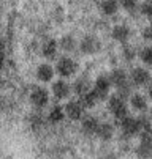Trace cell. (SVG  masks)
<instances>
[{
    "label": "cell",
    "mask_w": 152,
    "mask_h": 159,
    "mask_svg": "<svg viewBox=\"0 0 152 159\" xmlns=\"http://www.w3.org/2000/svg\"><path fill=\"white\" fill-rule=\"evenodd\" d=\"M110 80H111V85L117 90V95L120 96H127L130 95V88H132V82H130V77L122 71V70H114L111 74H110Z\"/></svg>",
    "instance_id": "cell-1"
},
{
    "label": "cell",
    "mask_w": 152,
    "mask_h": 159,
    "mask_svg": "<svg viewBox=\"0 0 152 159\" xmlns=\"http://www.w3.org/2000/svg\"><path fill=\"white\" fill-rule=\"evenodd\" d=\"M108 109L117 120H122L125 117H128V110H127V102L124 99V96L120 95H114L108 101Z\"/></svg>",
    "instance_id": "cell-2"
},
{
    "label": "cell",
    "mask_w": 152,
    "mask_h": 159,
    "mask_svg": "<svg viewBox=\"0 0 152 159\" xmlns=\"http://www.w3.org/2000/svg\"><path fill=\"white\" fill-rule=\"evenodd\" d=\"M56 71L60 77H70L78 71V63L70 57H62L56 65Z\"/></svg>",
    "instance_id": "cell-3"
},
{
    "label": "cell",
    "mask_w": 152,
    "mask_h": 159,
    "mask_svg": "<svg viewBox=\"0 0 152 159\" xmlns=\"http://www.w3.org/2000/svg\"><path fill=\"white\" fill-rule=\"evenodd\" d=\"M138 156L143 159H149L152 157V131H143L141 137H140V143H138V150H136Z\"/></svg>",
    "instance_id": "cell-4"
},
{
    "label": "cell",
    "mask_w": 152,
    "mask_h": 159,
    "mask_svg": "<svg viewBox=\"0 0 152 159\" xmlns=\"http://www.w3.org/2000/svg\"><path fill=\"white\" fill-rule=\"evenodd\" d=\"M63 110H65V115H67L70 120L75 121V120H81L82 118L86 106L82 104L81 99H71V101H68L67 104H65Z\"/></svg>",
    "instance_id": "cell-5"
},
{
    "label": "cell",
    "mask_w": 152,
    "mask_h": 159,
    "mask_svg": "<svg viewBox=\"0 0 152 159\" xmlns=\"http://www.w3.org/2000/svg\"><path fill=\"white\" fill-rule=\"evenodd\" d=\"M120 128H122V132L125 135H136V134L143 132L141 120L140 118H133V117L122 118L120 120Z\"/></svg>",
    "instance_id": "cell-6"
},
{
    "label": "cell",
    "mask_w": 152,
    "mask_h": 159,
    "mask_svg": "<svg viewBox=\"0 0 152 159\" xmlns=\"http://www.w3.org/2000/svg\"><path fill=\"white\" fill-rule=\"evenodd\" d=\"M100 48H101V43H100V39H98L97 36H94V35L84 36V38L81 39V43H79V49H81L82 54H89V55L97 54V52L100 51Z\"/></svg>",
    "instance_id": "cell-7"
},
{
    "label": "cell",
    "mask_w": 152,
    "mask_h": 159,
    "mask_svg": "<svg viewBox=\"0 0 152 159\" xmlns=\"http://www.w3.org/2000/svg\"><path fill=\"white\" fill-rule=\"evenodd\" d=\"M30 102L35 107H38V109L48 106V102H49V93H48V90L43 88V87H35L32 92H30Z\"/></svg>",
    "instance_id": "cell-8"
},
{
    "label": "cell",
    "mask_w": 152,
    "mask_h": 159,
    "mask_svg": "<svg viewBox=\"0 0 152 159\" xmlns=\"http://www.w3.org/2000/svg\"><path fill=\"white\" fill-rule=\"evenodd\" d=\"M111 87H113V85H111L110 77H106V76H100V77L95 80V84H94L92 90L95 92V95L98 96V99H106V98H108V95H110Z\"/></svg>",
    "instance_id": "cell-9"
},
{
    "label": "cell",
    "mask_w": 152,
    "mask_h": 159,
    "mask_svg": "<svg viewBox=\"0 0 152 159\" xmlns=\"http://www.w3.org/2000/svg\"><path fill=\"white\" fill-rule=\"evenodd\" d=\"M130 82L135 87H144V85L150 84V73L146 68H135L130 73Z\"/></svg>",
    "instance_id": "cell-10"
},
{
    "label": "cell",
    "mask_w": 152,
    "mask_h": 159,
    "mask_svg": "<svg viewBox=\"0 0 152 159\" xmlns=\"http://www.w3.org/2000/svg\"><path fill=\"white\" fill-rule=\"evenodd\" d=\"M71 93V87L70 84H67L65 80H57L54 82L52 85V95L56 99H65V98H68Z\"/></svg>",
    "instance_id": "cell-11"
},
{
    "label": "cell",
    "mask_w": 152,
    "mask_h": 159,
    "mask_svg": "<svg viewBox=\"0 0 152 159\" xmlns=\"http://www.w3.org/2000/svg\"><path fill=\"white\" fill-rule=\"evenodd\" d=\"M54 74H56V70L49 63H41L37 68V79L40 82H51Z\"/></svg>",
    "instance_id": "cell-12"
},
{
    "label": "cell",
    "mask_w": 152,
    "mask_h": 159,
    "mask_svg": "<svg viewBox=\"0 0 152 159\" xmlns=\"http://www.w3.org/2000/svg\"><path fill=\"white\" fill-rule=\"evenodd\" d=\"M59 43L57 41H54V39H48L45 44L41 46V54H43V57H46V58H54L56 55H57V52H59Z\"/></svg>",
    "instance_id": "cell-13"
},
{
    "label": "cell",
    "mask_w": 152,
    "mask_h": 159,
    "mask_svg": "<svg viewBox=\"0 0 152 159\" xmlns=\"http://www.w3.org/2000/svg\"><path fill=\"white\" fill-rule=\"evenodd\" d=\"M91 90H92L91 80L86 79V77H81V79H78V80L73 84V92H75L78 96H82V95H86V93H89Z\"/></svg>",
    "instance_id": "cell-14"
},
{
    "label": "cell",
    "mask_w": 152,
    "mask_h": 159,
    "mask_svg": "<svg viewBox=\"0 0 152 159\" xmlns=\"http://www.w3.org/2000/svg\"><path fill=\"white\" fill-rule=\"evenodd\" d=\"M119 2L117 0H103L101 5H100V11L105 14V16H114L119 10Z\"/></svg>",
    "instance_id": "cell-15"
},
{
    "label": "cell",
    "mask_w": 152,
    "mask_h": 159,
    "mask_svg": "<svg viewBox=\"0 0 152 159\" xmlns=\"http://www.w3.org/2000/svg\"><path fill=\"white\" fill-rule=\"evenodd\" d=\"M130 27H127V25H124V24H120V25H116L114 29H113V38L116 39V41H119V43H125L128 38H130Z\"/></svg>",
    "instance_id": "cell-16"
},
{
    "label": "cell",
    "mask_w": 152,
    "mask_h": 159,
    "mask_svg": "<svg viewBox=\"0 0 152 159\" xmlns=\"http://www.w3.org/2000/svg\"><path fill=\"white\" fill-rule=\"evenodd\" d=\"M130 106H132L136 112H144L147 109V98L136 93V95H132L130 98Z\"/></svg>",
    "instance_id": "cell-17"
},
{
    "label": "cell",
    "mask_w": 152,
    "mask_h": 159,
    "mask_svg": "<svg viewBox=\"0 0 152 159\" xmlns=\"http://www.w3.org/2000/svg\"><path fill=\"white\" fill-rule=\"evenodd\" d=\"M81 126H82V131H84L86 134H97L100 123H98V120L94 118V117H86V118L82 120Z\"/></svg>",
    "instance_id": "cell-18"
},
{
    "label": "cell",
    "mask_w": 152,
    "mask_h": 159,
    "mask_svg": "<svg viewBox=\"0 0 152 159\" xmlns=\"http://www.w3.org/2000/svg\"><path fill=\"white\" fill-rule=\"evenodd\" d=\"M76 46H78V43H76V39H75L71 35H65V36H62L60 41H59V48H60L62 51H65V52L75 51Z\"/></svg>",
    "instance_id": "cell-19"
},
{
    "label": "cell",
    "mask_w": 152,
    "mask_h": 159,
    "mask_svg": "<svg viewBox=\"0 0 152 159\" xmlns=\"http://www.w3.org/2000/svg\"><path fill=\"white\" fill-rule=\"evenodd\" d=\"M97 135L103 140H110L113 135H114V128L111 123H100L98 126V131H97Z\"/></svg>",
    "instance_id": "cell-20"
},
{
    "label": "cell",
    "mask_w": 152,
    "mask_h": 159,
    "mask_svg": "<svg viewBox=\"0 0 152 159\" xmlns=\"http://www.w3.org/2000/svg\"><path fill=\"white\" fill-rule=\"evenodd\" d=\"M63 117H65V110H63V107H60V106L51 107V110H49V113H48V118H49V121H52V123H60V121L63 120Z\"/></svg>",
    "instance_id": "cell-21"
},
{
    "label": "cell",
    "mask_w": 152,
    "mask_h": 159,
    "mask_svg": "<svg viewBox=\"0 0 152 159\" xmlns=\"http://www.w3.org/2000/svg\"><path fill=\"white\" fill-rule=\"evenodd\" d=\"M79 99L82 101V104L86 106V107H94L100 99H98V96L95 95V92L94 90H91L89 93H86V95H82V96H79Z\"/></svg>",
    "instance_id": "cell-22"
},
{
    "label": "cell",
    "mask_w": 152,
    "mask_h": 159,
    "mask_svg": "<svg viewBox=\"0 0 152 159\" xmlns=\"http://www.w3.org/2000/svg\"><path fill=\"white\" fill-rule=\"evenodd\" d=\"M140 58H141V61H143L144 65L152 66V46L143 48L141 52H140Z\"/></svg>",
    "instance_id": "cell-23"
},
{
    "label": "cell",
    "mask_w": 152,
    "mask_h": 159,
    "mask_svg": "<svg viewBox=\"0 0 152 159\" xmlns=\"http://www.w3.org/2000/svg\"><path fill=\"white\" fill-rule=\"evenodd\" d=\"M140 13L144 17L152 19V0H144V2L140 5Z\"/></svg>",
    "instance_id": "cell-24"
},
{
    "label": "cell",
    "mask_w": 152,
    "mask_h": 159,
    "mask_svg": "<svg viewBox=\"0 0 152 159\" xmlns=\"http://www.w3.org/2000/svg\"><path fill=\"white\" fill-rule=\"evenodd\" d=\"M119 2V5L124 8V10H127V11H133L136 7H138V0H117Z\"/></svg>",
    "instance_id": "cell-25"
},
{
    "label": "cell",
    "mask_w": 152,
    "mask_h": 159,
    "mask_svg": "<svg viewBox=\"0 0 152 159\" xmlns=\"http://www.w3.org/2000/svg\"><path fill=\"white\" fill-rule=\"evenodd\" d=\"M143 38L146 41H150L152 43V24H149L144 30H143Z\"/></svg>",
    "instance_id": "cell-26"
},
{
    "label": "cell",
    "mask_w": 152,
    "mask_h": 159,
    "mask_svg": "<svg viewBox=\"0 0 152 159\" xmlns=\"http://www.w3.org/2000/svg\"><path fill=\"white\" fill-rule=\"evenodd\" d=\"M124 55H125L128 60H132V58H133V51H132V48L127 46V49H124Z\"/></svg>",
    "instance_id": "cell-27"
},
{
    "label": "cell",
    "mask_w": 152,
    "mask_h": 159,
    "mask_svg": "<svg viewBox=\"0 0 152 159\" xmlns=\"http://www.w3.org/2000/svg\"><path fill=\"white\" fill-rule=\"evenodd\" d=\"M149 98L152 99V84H149Z\"/></svg>",
    "instance_id": "cell-28"
},
{
    "label": "cell",
    "mask_w": 152,
    "mask_h": 159,
    "mask_svg": "<svg viewBox=\"0 0 152 159\" xmlns=\"http://www.w3.org/2000/svg\"><path fill=\"white\" fill-rule=\"evenodd\" d=\"M150 120H152V110H150Z\"/></svg>",
    "instance_id": "cell-29"
}]
</instances>
